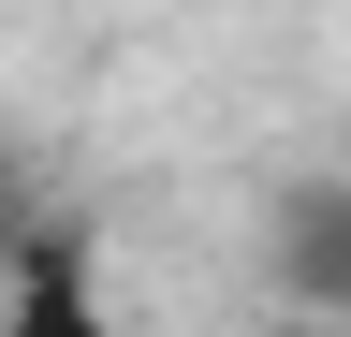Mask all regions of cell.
<instances>
[{
    "label": "cell",
    "instance_id": "3957f363",
    "mask_svg": "<svg viewBox=\"0 0 351 337\" xmlns=\"http://www.w3.org/2000/svg\"><path fill=\"white\" fill-rule=\"evenodd\" d=\"M249 337H337V323H293V308H278V323H249Z\"/></svg>",
    "mask_w": 351,
    "mask_h": 337
},
{
    "label": "cell",
    "instance_id": "6da1fadb",
    "mask_svg": "<svg viewBox=\"0 0 351 337\" xmlns=\"http://www.w3.org/2000/svg\"><path fill=\"white\" fill-rule=\"evenodd\" d=\"M278 293H293V323L351 337V176H293L278 191Z\"/></svg>",
    "mask_w": 351,
    "mask_h": 337
},
{
    "label": "cell",
    "instance_id": "7a4b0ae2",
    "mask_svg": "<svg viewBox=\"0 0 351 337\" xmlns=\"http://www.w3.org/2000/svg\"><path fill=\"white\" fill-rule=\"evenodd\" d=\"M0 337H117L103 293H88V249H15V293H0Z\"/></svg>",
    "mask_w": 351,
    "mask_h": 337
}]
</instances>
